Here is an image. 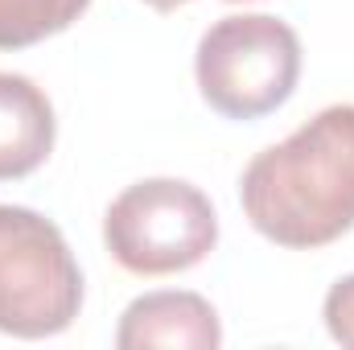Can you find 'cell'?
Returning a JSON list of instances; mask_svg holds the SVG:
<instances>
[{
	"label": "cell",
	"instance_id": "1",
	"mask_svg": "<svg viewBox=\"0 0 354 350\" xmlns=\"http://www.w3.org/2000/svg\"><path fill=\"white\" fill-rule=\"evenodd\" d=\"M248 223L276 248L313 252L354 227V103L322 107L239 177Z\"/></svg>",
	"mask_w": 354,
	"mask_h": 350
},
{
	"label": "cell",
	"instance_id": "2",
	"mask_svg": "<svg viewBox=\"0 0 354 350\" xmlns=\"http://www.w3.org/2000/svg\"><path fill=\"white\" fill-rule=\"evenodd\" d=\"M202 99L227 120L272 116L301 79V37L268 12H235L214 21L194 54Z\"/></svg>",
	"mask_w": 354,
	"mask_h": 350
},
{
	"label": "cell",
	"instance_id": "3",
	"mask_svg": "<svg viewBox=\"0 0 354 350\" xmlns=\"http://www.w3.org/2000/svg\"><path fill=\"white\" fill-rule=\"evenodd\" d=\"M83 309L79 260L46 214L0 206V334L54 338Z\"/></svg>",
	"mask_w": 354,
	"mask_h": 350
},
{
	"label": "cell",
	"instance_id": "4",
	"mask_svg": "<svg viewBox=\"0 0 354 350\" xmlns=\"http://www.w3.org/2000/svg\"><path fill=\"white\" fill-rule=\"evenodd\" d=\"M103 243L132 276H174L214 252L218 214L194 181L145 177L107 206Z\"/></svg>",
	"mask_w": 354,
	"mask_h": 350
},
{
	"label": "cell",
	"instance_id": "5",
	"mask_svg": "<svg viewBox=\"0 0 354 350\" xmlns=\"http://www.w3.org/2000/svg\"><path fill=\"white\" fill-rule=\"evenodd\" d=\"M218 342H223V326L214 305L185 288H161V293L136 297L115 326L120 350H214Z\"/></svg>",
	"mask_w": 354,
	"mask_h": 350
},
{
	"label": "cell",
	"instance_id": "6",
	"mask_svg": "<svg viewBox=\"0 0 354 350\" xmlns=\"http://www.w3.org/2000/svg\"><path fill=\"white\" fill-rule=\"evenodd\" d=\"M54 103L25 75L0 71V181L29 177L54 153Z\"/></svg>",
	"mask_w": 354,
	"mask_h": 350
},
{
	"label": "cell",
	"instance_id": "7",
	"mask_svg": "<svg viewBox=\"0 0 354 350\" xmlns=\"http://www.w3.org/2000/svg\"><path fill=\"white\" fill-rule=\"evenodd\" d=\"M91 0H0V50L37 46L71 29Z\"/></svg>",
	"mask_w": 354,
	"mask_h": 350
},
{
	"label": "cell",
	"instance_id": "8",
	"mask_svg": "<svg viewBox=\"0 0 354 350\" xmlns=\"http://www.w3.org/2000/svg\"><path fill=\"white\" fill-rule=\"evenodd\" d=\"M322 317H326V330L338 347L354 350V272L342 276L330 293H326V305H322Z\"/></svg>",
	"mask_w": 354,
	"mask_h": 350
},
{
	"label": "cell",
	"instance_id": "9",
	"mask_svg": "<svg viewBox=\"0 0 354 350\" xmlns=\"http://www.w3.org/2000/svg\"><path fill=\"white\" fill-rule=\"evenodd\" d=\"M145 4H153L157 12H174V8H181V4H189V0H145Z\"/></svg>",
	"mask_w": 354,
	"mask_h": 350
}]
</instances>
